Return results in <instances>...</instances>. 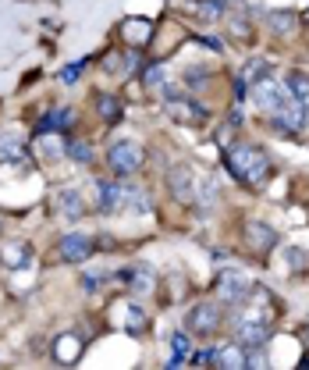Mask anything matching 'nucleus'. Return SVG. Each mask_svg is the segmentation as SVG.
<instances>
[{
  "mask_svg": "<svg viewBox=\"0 0 309 370\" xmlns=\"http://www.w3.org/2000/svg\"><path fill=\"white\" fill-rule=\"evenodd\" d=\"M228 168L235 171V178H242L245 185H263L270 178V161L267 153L253 143H238L228 150Z\"/></svg>",
  "mask_w": 309,
  "mask_h": 370,
  "instance_id": "obj_1",
  "label": "nucleus"
},
{
  "mask_svg": "<svg viewBox=\"0 0 309 370\" xmlns=\"http://www.w3.org/2000/svg\"><path fill=\"white\" fill-rule=\"evenodd\" d=\"M142 146L139 143H132V139H121V143H114L110 150H107V164H110V171L114 175H135L139 168H142Z\"/></svg>",
  "mask_w": 309,
  "mask_h": 370,
  "instance_id": "obj_2",
  "label": "nucleus"
},
{
  "mask_svg": "<svg viewBox=\"0 0 309 370\" xmlns=\"http://www.w3.org/2000/svg\"><path fill=\"white\" fill-rule=\"evenodd\" d=\"M164 100H167L164 107H167V114L174 121H185V125H203V121H206V111L196 100L181 97V89H164Z\"/></svg>",
  "mask_w": 309,
  "mask_h": 370,
  "instance_id": "obj_3",
  "label": "nucleus"
},
{
  "mask_svg": "<svg viewBox=\"0 0 309 370\" xmlns=\"http://www.w3.org/2000/svg\"><path fill=\"white\" fill-rule=\"evenodd\" d=\"M167 189H171V196H174L181 207H192L196 196H199L192 168H189V164H174V168L167 171Z\"/></svg>",
  "mask_w": 309,
  "mask_h": 370,
  "instance_id": "obj_4",
  "label": "nucleus"
},
{
  "mask_svg": "<svg viewBox=\"0 0 309 370\" xmlns=\"http://www.w3.org/2000/svg\"><path fill=\"white\" fill-rule=\"evenodd\" d=\"M221 306L217 303H210V299H203V303H196L192 310H189V317H185V328H189L192 335H213L221 328Z\"/></svg>",
  "mask_w": 309,
  "mask_h": 370,
  "instance_id": "obj_5",
  "label": "nucleus"
},
{
  "mask_svg": "<svg viewBox=\"0 0 309 370\" xmlns=\"http://www.w3.org/2000/svg\"><path fill=\"white\" fill-rule=\"evenodd\" d=\"M288 100H292V89H288V82H285V86H277V82H270V79L253 82V104H256L260 111L274 114L277 107H285Z\"/></svg>",
  "mask_w": 309,
  "mask_h": 370,
  "instance_id": "obj_6",
  "label": "nucleus"
},
{
  "mask_svg": "<svg viewBox=\"0 0 309 370\" xmlns=\"http://www.w3.org/2000/svg\"><path fill=\"white\" fill-rule=\"evenodd\" d=\"M217 289H221V299H224L228 306H245V299L253 296V285L245 282L238 271H224V274L217 278Z\"/></svg>",
  "mask_w": 309,
  "mask_h": 370,
  "instance_id": "obj_7",
  "label": "nucleus"
},
{
  "mask_svg": "<svg viewBox=\"0 0 309 370\" xmlns=\"http://www.w3.org/2000/svg\"><path fill=\"white\" fill-rule=\"evenodd\" d=\"M57 253H60V260H68V264H82L92 253V235H85V232L65 235V239H60V246H57Z\"/></svg>",
  "mask_w": 309,
  "mask_h": 370,
  "instance_id": "obj_8",
  "label": "nucleus"
},
{
  "mask_svg": "<svg viewBox=\"0 0 309 370\" xmlns=\"http://www.w3.org/2000/svg\"><path fill=\"white\" fill-rule=\"evenodd\" d=\"M245 239H249V246L256 253H270L277 246V232L270 225H263V221H249V225H245Z\"/></svg>",
  "mask_w": 309,
  "mask_h": 370,
  "instance_id": "obj_9",
  "label": "nucleus"
},
{
  "mask_svg": "<svg viewBox=\"0 0 309 370\" xmlns=\"http://www.w3.org/2000/svg\"><path fill=\"white\" fill-rule=\"evenodd\" d=\"M53 207L60 210V218H65V221H78L82 214H85V200H82L78 189H60L57 200H53Z\"/></svg>",
  "mask_w": 309,
  "mask_h": 370,
  "instance_id": "obj_10",
  "label": "nucleus"
},
{
  "mask_svg": "<svg viewBox=\"0 0 309 370\" xmlns=\"http://www.w3.org/2000/svg\"><path fill=\"white\" fill-rule=\"evenodd\" d=\"M97 196H100V210L114 214L125 207V185H114V182H97Z\"/></svg>",
  "mask_w": 309,
  "mask_h": 370,
  "instance_id": "obj_11",
  "label": "nucleus"
},
{
  "mask_svg": "<svg viewBox=\"0 0 309 370\" xmlns=\"http://www.w3.org/2000/svg\"><path fill=\"white\" fill-rule=\"evenodd\" d=\"M78 353H82V338L72 335V331H65V335L53 342V360H57V363H75Z\"/></svg>",
  "mask_w": 309,
  "mask_h": 370,
  "instance_id": "obj_12",
  "label": "nucleus"
},
{
  "mask_svg": "<svg viewBox=\"0 0 309 370\" xmlns=\"http://www.w3.org/2000/svg\"><path fill=\"white\" fill-rule=\"evenodd\" d=\"M213 367H224V370H242L245 367V346H221L213 349Z\"/></svg>",
  "mask_w": 309,
  "mask_h": 370,
  "instance_id": "obj_13",
  "label": "nucleus"
},
{
  "mask_svg": "<svg viewBox=\"0 0 309 370\" xmlns=\"http://www.w3.org/2000/svg\"><path fill=\"white\" fill-rule=\"evenodd\" d=\"M0 161H4V164L25 161V139L18 132H4V136H0Z\"/></svg>",
  "mask_w": 309,
  "mask_h": 370,
  "instance_id": "obj_14",
  "label": "nucleus"
},
{
  "mask_svg": "<svg viewBox=\"0 0 309 370\" xmlns=\"http://www.w3.org/2000/svg\"><path fill=\"white\" fill-rule=\"evenodd\" d=\"M267 25L274 29L277 36H292L299 22H295V11H270L267 15Z\"/></svg>",
  "mask_w": 309,
  "mask_h": 370,
  "instance_id": "obj_15",
  "label": "nucleus"
},
{
  "mask_svg": "<svg viewBox=\"0 0 309 370\" xmlns=\"http://www.w3.org/2000/svg\"><path fill=\"white\" fill-rule=\"evenodd\" d=\"M40 153H43L47 161H60V157L68 153V143L60 139L57 132H53V136H50V132H43V139H40Z\"/></svg>",
  "mask_w": 309,
  "mask_h": 370,
  "instance_id": "obj_16",
  "label": "nucleus"
},
{
  "mask_svg": "<svg viewBox=\"0 0 309 370\" xmlns=\"http://www.w3.org/2000/svg\"><path fill=\"white\" fill-rule=\"evenodd\" d=\"M0 260H4L8 267H25L28 260H33V250H28V246H22V242H11V246H4Z\"/></svg>",
  "mask_w": 309,
  "mask_h": 370,
  "instance_id": "obj_17",
  "label": "nucleus"
},
{
  "mask_svg": "<svg viewBox=\"0 0 309 370\" xmlns=\"http://www.w3.org/2000/svg\"><path fill=\"white\" fill-rule=\"evenodd\" d=\"M196 18L199 22H221L224 18V0H199V4H196Z\"/></svg>",
  "mask_w": 309,
  "mask_h": 370,
  "instance_id": "obj_18",
  "label": "nucleus"
},
{
  "mask_svg": "<svg viewBox=\"0 0 309 370\" xmlns=\"http://www.w3.org/2000/svg\"><path fill=\"white\" fill-rule=\"evenodd\" d=\"M288 89H292L295 100H302V104L309 107V75H306V72H292V75H288Z\"/></svg>",
  "mask_w": 309,
  "mask_h": 370,
  "instance_id": "obj_19",
  "label": "nucleus"
},
{
  "mask_svg": "<svg viewBox=\"0 0 309 370\" xmlns=\"http://www.w3.org/2000/svg\"><path fill=\"white\" fill-rule=\"evenodd\" d=\"M97 111H100L103 121H117V118H121V100H117V97H107V92H100V97H97Z\"/></svg>",
  "mask_w": 309,
  "mask_h": 370,
  "instance_id": "obj_20",
  "label": "nucleus"
},
{
  "mask_svg": "<svg viewBox=\"0 0 309 370\" xmlns=\"http://www.w3.org/2000/svg\"><path fill=\"white\" fill-rule=\"evenodd\" d=\"M270 75V61H249V65L242 68V82H260V79H267Z\"/></svg>",
  "mask_w": 309,
  "mask_h": 370,
  "instance_id": "obj_21",
  "label": "nucleus"
},
{
  "mask_svg": "<svg viewBox=\"0 0 309 370\" xmlns=\"http://www.w3.org/2000/svg\"><path fill=\"white\" fill-rule=\"evenodd\" d=\"M128 282H132V289H139V292H149L153 289V271L142 264V267H132L128 271Z\"/></svg>",
  "mask_w": 309,
  "mask_h": 370,
  "instance_id": "obj_22",
  "label": "nucleus"
},
{
  "mask_svg": "<svg viewBox=\"0 0 309 370\" xmlns=\"http://www.w3.org/2000/svg\"><path fill=\"white\" fill-rule=\"evenodd\" d=\"M68 157L78 161V164H89V161H92V146L82 143V139H75V143H68Z\"/></svg>",
  "mask_w": 309,
  "mask_h": 370,
  "instance_id": "obj_23",
  "label": "nucleus"
},
{
  "mask_svg": "<svg viewBox=\"0 0 309 370\" xmlns=\"http://www.w3.org/2000/svg\"><path fill=\"white\" fill-rule=\"evenodd\" d=\"M82 68H85V61H75V65H68L65 72H60V82H65V86H72V82L82 75Z\"/></svg>",
  "mask_w": 309,
  "mask_h": 370,
  "instance_id": "obj_24",
  "label": "nucleus"
},
{
  "mask_svg": "<svg viewBox=\"0 0 309 370\" xmlns=\"http://www.w3.org/2000/svg\"><path fill=\"white\" fill-rule=\"evenodd\" d=\"M203 82H206L203 68H189V72H185V86H203Z\"/></svg>",
  "mask_w": 309,
  "mask_h": 370,
  "instance_id": "obj_25",
  "label": "nucleus"
},
{
  "mask_svg": "<svg viewBox=\"0 0 309 370\" xmlns=\"http://www.w3.org/2000/svg\"><path fill=\"white\" fill-rule=\"evenodd\" d=\"M160 82H164V65H153L146 72V86H160Z\"/></svg>",
  "mask_w": 309,
  "mask_h": 370,
  "instance_id": "obj_26",
  "label": "nucleus"
},
{
  "mask_svg": "<svg viewBox=\"0 0 309 370\" xmlns=\"http://www.w3.org/2000/svg\"><path fill=\"white\" fill-rule=\"evenodd\" d=\"M125 33H128V36H139V40H146V36H149V25H125Z\"/></svg>",
  "mask_w": 309,
  "mask_h": 370,
  "instance_id": "obj_27",
  "label": "nucleus"
},
{
  "mask_svg": "<svg viewBox=\"0 0 309 370\" xmlns=\"http://www.w3.org/2000/svg\"><path fill=\"white\" fill-rule=\"evenodd\" d=\"M103 68H107V72H121V57H117V54H107V57H103Z\"/></svg>",
  "mask_w": 309,
  "mask_h": 370,
  "instance_id": "obj_28",
  "label": "nucleus"
},
{
  "mask_svg": "<svg viewBox=\"0 0 309 370\" xmlns=\"http://www.w3.org/2000/svg\"><path fill=\"white\" fill-rule=\"evenodd\" d=\"M142 324H146L142 310H139V306H132V317H128V328H142Z\"/></svg>",
  "mask_w": 309,
  "mask_h": 370,
  "instance_id": "obj_29",
  "label": "nucleus"
}]
</instances>
